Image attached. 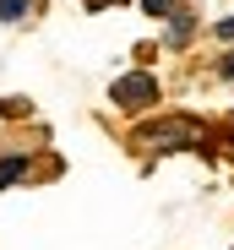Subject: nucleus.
I'll return each mask as SVG.
<instances>
[{
  "instance_id": "20e7f679",
  "label": "nucleus",
  "mask_w": 234,
  "mask_h": 250,
  "mask_svg": "<svg viewBox=\"0 0 234 250\" xmlns=\"http://www.w3.org/2000/svg\"><path fill=\"white\" fill-rule=\"evenodd\" d=\"M27 6H33V0H0V22H17V17H27Z\"/></svg>"
},
{
  "instance_id": "423d86ee",
  "label": "nucleus",
  "mask_w": 234,
  "mask_h": 250,
  "mask_svg": "<svg viewBox=\"0 0 234 250\" xmlns=\"http://www.w3.org/2000/svg\"><path fill=\"white\" fill-rule=\"evenodd\" d=\"M218 33H223L229 44H234V17H223V22H218Z\"/></svg>"
},
{
  "instance_id": "6e6552de",
  "label": "nucleus",
  "mask_w": 234,
  "mask_h": 250,
  "mask_svg": "<svg viewBox=\"0 0 234 250\" xmlns=\"http://www.w3.org/2000/svg\"><path fill=\"white\" fill-rule=\"evenodd\" d=\"M223 76H229V82H234V55H223Z\"/></svg>"
},
{
  "instance_id": "f257e3e1",
  "label": "nucleus",
  "mask_w": 234,
  "mask_h": 250,
  "mask_svg": "<svg viewBox=\"0 0 234 250\" xmlns=\"http://www.w3.org/2000/svg\"><path fill=\"white\" fill-rule=\"evenodd\" d=\"M196 120H158V125H147L142 142L147 147H158V152H180V147H196Z\"/></svg>"
},
{
  "instance_id": "7ed1b4c3",
  "label": "nucleus",
  "mask_w": 234,
  "mask_h": 250,
  "mask_svg": "<svg viewBox=\"0 0 234 250\" xmlns=\"http://www.w3.org/2000/svg\"><path fill=\"white\" fill-rule=\"evenodd\" d=\"M27 174V152H17V158H6V163H0V190H6V185H17Z\"/></svg>"
},
{
  "instance_id": "f03ea898",
  "label": "nucleus",
  "mask_w": 234,
  "mask_h": 250,
  "mask_svg": "<svg viewBox=\"0 0 234 250\" xmlns=\"http://www.w3.org/2000/svg\"><path fill=\"white\" fill-rule=\"evenodd\" d=\"M114 104H120V109H147V104H158V76L126 71L120 82H114Z\"/></svg>"
},
{
  "instance_id": "0eeeda50",
  "label": "nucleus",
  "mask_w": 234,
  "mask_h": 250,
  "mask_svg": "<svg viewBox=\"0 0 234 250\" xmlns=\"http://www.w3.org/2000/svg\"><path fill=\"white\" fill-rule=\"evenodd\" d=\"M87 11H104V6H120V0H82Z\"/></svg>"
},
{
  "instance_id": "39448f33",
  "label": "nucleus",
  "mask_w": 234,
  "mask_h": 250,
  "mask_svg": "<svg viewBox=\"0 0 234 250\" xmlns=\"http://www.w3.org/2000/svg\"><path fill=\"white\" fill-rule=\"evenodd\" d=\"M142 6H147L152 17H174V11H180V0H142Z\"/></svg>"
}]
</instances>
